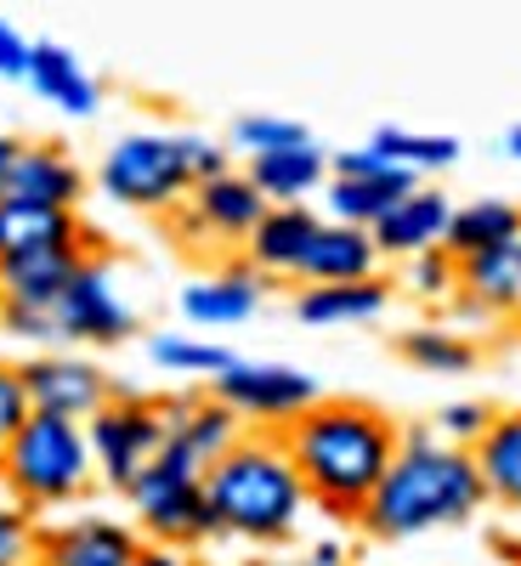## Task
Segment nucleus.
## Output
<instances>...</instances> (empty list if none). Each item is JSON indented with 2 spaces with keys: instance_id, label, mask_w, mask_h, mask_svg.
<instances>
[{
  "instance_id": "obj_15",
  "label": "nucleus",
  "mask_w": 521,
  "mask_h": 566,
  "mask_svg": "<svg viewBox=\"0 0 521 566\" xmlns=\"http://www.w3.org/2000/svg\"><path fill=\"white\" fill-rule=\"evenodd\" d=\"M317 227H323V216L312 210V205H267V216L256 221V232L244 239V261L272 283H295L301 277V261H306V250H312V239H317Z\"/></svg>"
},
{
  "instance_id": "obj_20",
  "label": "nucleus",
  "mask_w": 521,
  "mask_h": 566,
  "mask_svg": "<svg viewBox=\"0 0 521 566\" xmlns=\"http://www.w3.org/2000/svg\"><path fill=\"white\" fill-rule=\"evenodd\" d=\"M23 80L34 85V97H40V103L63 108L69 119H91V114L103 108V85L91 80V69L69 52V45H58V40H34L29 74H23Z\"/></svg>"
},
{
  "instance_id": "obj_42",
  "label": "nucleus",
  "mask_w": 521,
  "mask_h": 566,
  "mask_svg": "<svg viewBox=\"0 0 521 566\" xmlns=\"http://www.w3.org/2000/svg\"><path fill=\"white\" fill-rule=\"evenodd\" d=\"M232 566H278L272 555H244V560H232Z\"/></svg>"
},
{
  "instance_id": "obj_36",
  "label": "nucleus",
  "mask_w": 521,
  "mask_h": 566,
  "mask_svg": "<svg viewBox=\"0 0 521 566\" xmlns=\"http://www.w3.org/2000/svg\"><path fill=\"white\" fill-rule=\"evenodd\" d=\"M29 52H34V40H23L7 18H0V80H23L29 74Z\"/></svg>"
},
{
  "instance_id": "obj_33",
  "label": "nucleus",
  "mask_w": 521,
  "mask_h": 566,
  "mask_svg": "<svg viewBox=\"0 0 521 566\" xmlns=\"http://www.w3.org/2000/svg\"><path fill=\"white\" fill-rule=\"evenodd\" d=\"M0 566H40V515L0 499Z\"/></svg>"
},
{
  "instance_id": "obj_12",
  "label": "nucleus",
  "mask_w": 521,
  "mask_h": 566,
  "mask_svg": "<svg viewBox=\"0 0 521 566\" xmlns=\"http://www.w3.org/2000/svg\"><path fill=\"white\" fill-rule=\"evenodd\" d=\"M159 408H165V424H170L165 448L181 453L187 464H199V470H210L232 442L244 437V419L232 413L227 402H216L210 391H194V386H187V391H165Z\"/></svg>"
},
{
  "instance_id": "obj_7",
  "label": "nucleus",
  "mask_w": 521,
  "mask_h": 566,
  "mask_svg": "<svg viewBox=\"0 0 521 566\" xmlns=\"http://www.w3.org/2000/svg\"><path fill=\"white\" fill-rule=\"evenodd\" d=\"M267 216V199L261 187L244 176V170H221L210 181H199L165 221L170 244L187 250V255H232L244 250V239L256 232V221Z\"/></svg>"
},
{
  "instance_id": "obj_40",
  "label": "nucleus",
  "mask_w": 521,
  "mask_h": 566,
  "mask_svg": "<svg viewBox=\"0 0 521 566\" xmlns=\"http://www.w3.org/2000/svg\"><path fill=\"white\" fill-rule=\"evenodd\" d=\"M499 148H504L510 159H521V125H510V130H504V142H499Z\"/></svg>"
},
{
  "instance_id": "obj_35",
  "label": "nucleus",
  "mask_w": 521,
  "mask_h": 566,
  "mask_svg": "<svg viewBox=\"0 0 521 566\" xmlns=\"http://www.w3.org/2000/svg\"><path fill=\"white\" fill-rule=\"evenodd\" d=\"M34 413L29 402V386H23V368L18 363H0V442L18 437V424Z\"/></svg>"
},
{
  "instance_id": "obj_4",
  "label": "nucleus",
  "mask_w": 521,
  "mask_h": 566,
  "mask_svg": "<svg viewBox=\"0 0 521 566\" xmlns=\"http://www.w3.org/2000/svg\"><path fill=\"white\" fill-rule=\"evenodd\" d=\"M232 170L227 148L210 136H187V130H131L97 165V187L119 210L142 216H170L199 181Z\"/></svg>"
},
{
  "instance_id": "obj_27",
  "label": "nucleus",
  "mask_w": 521,
  "mask_h": 566,
  "mask_svg": "<svg viewBox=\"0 0 521 566\" xmlns=\"http://www.w3.org/2000/svg\"><path fill=\"white\" fill-rule=\"evenodd\" d=\"M504 239H521V205L510 199H470V205H454V221H448V239L442 250L454 261H470Z\"/></svg>"
},
{
  "instance_id": "obj_8",
  "label": "nucleus",
  "mask_w": 521,
  "mask_h": 566,
  "mask_svg": "<svg viewBox=\"0 0 521 566\" xmlns=\"http://www.w3.org/2000/svg\"><path fill=\"white\" fill-rule=\"evenodd\" d=\"M85 437H91V459H97V482L125 493L142 470H148L165 453V408L159 397H142V391H114L97 413L85 419Z\"/></svg>"
},
{
  "instance_id": "obj_5",
  "label": "nucleus",
  "mask_w": 521,
  "mask_h": 566,
  "mask_svg": "<svg viewBox=\"0 0 521 566\" xmlns=\"http://www.w3.org/2000/svg\"><path fill=\"white\" fill-rule=\"evenodd\" d=\"M97 482V459H91L85 419L63 413H29L18 437L0 442V488L23 510H69Z\"/></svg>"
},
{
  "instance_id": "obj_21",
  "label": "nucleus",
  "mask_w": 521,
  "mask_h": 566,
  "mask_svg": "<svg viewBox=\"0 0 521 566\" xmlns=\"http://www.w3.org/2000/svg\"><path fill=\"white\" fill-rule=\"evenodd\" d=\"M386 306H392V283L381 272L357 283H301L295 290V317L306 328H357L374 323Z\"/></svg>"
},
{
  "instance_id": "obj_29",
  "label": "nucleus",
  "mask_w": 521,
  "mask_h": 566,
  "mask_svg": "<svg viewBox=\"0 0 521 566\" xmlns=\"http://www.w3.org/2000/svg\"><path fill=\"white\" fill-rule=\"evenodd\" d=\"M368 148H381L397 170L408 176H431V170H448L459 165V136H442V130H408V125H381L368 136Z\"/></svg>"
},
{
  "instance_id": "obj_18",
  "label": "nucleus",
  "mask_w": 521,
  "mask_h": 566,
  "mask_svg": "<svg viewBox=\"0 0 521 566\" xmlns=\"http://www.w3.org/2000/svg\"><path fill=\"white\" fill-rule=\"evenodd\" d=\"M448 221H454V199L442 193V187H414V193H403L381 221H374V244H381V261H408V255H425L437 250L448 239Z\"/></svg>"
},
{
  "instance_id": "obj_3",
  "label": "nucleus",
  "mask_w": 521,
  "mask_h": 566,
  "mask_svg": "<svg viewBox=\"0 0 521 566\" xmlns=\"http://www.w3.org/2000/svg\"><path fill=\"white\" fill-rule=\"evenodd\" d=\"M205 499L216 510L221 538H239L256 549L290 544L312 510V493L278 431H244L232 442L205 470Z\"/></svg>"
},
{
  "instance_id": "obj_26",
  "label": "nucleus",
  "mask_w": 521,
  "mask_h": 566,
  "mask_svg": "<svg viewBox=\"0 0 521 566\" xmlns=\"http://www.w3.org/2000/svg\"><path fill=\"white\" fill-rule=\"evenodd\" d=\"M470 459H477V470H482L488 504H499V510H515V515H521V408L493 413L488 437H482L477 448H470Z\"/></svg>"
},
{
  "instance_id": "obj_32",
  "label": "nucleus",
  "mask_w": 521,
  "mask_h": 566,
  "mask_svg": "<svg viewBox=\"0 0 521 566\" xmlns=\"http://www.w3.org/2000/svg\"><path fill=\"white\" fill-rule=\"evenodd\" d=\"M295 142H312V130L301 119H283V114H244L232 125V148L250 154H272V148H295Z\"/></svg>"
},
{
  "instance_id": "obj_39",
  "label": "nucleus",
  "mask_w": 521,
  "mask_h": 566,
  "mask_svg": "<svg viewBox=\"0 0 521 566\" xmlns=\"http://www.w3.org/2000/svg\"><path fill=\"white\" fill-rule=\"evenodd\" d=\"M12 159H18V136H7V130H0V187H7V170H12Z\"/></svg>"
},
{
  "instance_id": "obj_41",
  "label": "nucleus",
  "mask_w": 521,
  "mask_h": 566,
  "mask_svg": "<svg viewBox=\"0 0 521 566\" xmlns=\"http://www.w3.org/2000/svg\"><path fill=\"white\" fill-rule=\"evenodd\" d=\"M499 555H504V566H521V544H510V538H499Z\"/></svg>"
},
{
  "instance_id": "obj_9",
  "label": "nucleus",
  "mask_w": 521,
  "mask_h": 566,
  "mask_svg": "<svg viewBox=\"0 0 521 566\" xmlns=\"http://www.w3.org/2000/svg\"><path fill=\"white\" fill-rule=\"evenodd\" d=\"M205 391L216 402H227L244 424H256V431H283V424L301 419L323 397V386L306 368H295V363H250V357H232L216 380H205Z\"/></svg>"
},
{
  "instance_id": "obj_10",
  "label": "nucleus",
  "mask_w": 521,
  "mask_h": 566,
  "mask_svg": "<svg viewBox=\"0 0 521 566\" xmlns=\"http://www.w3.org/2000/svg\"><path fill=\"white\" fill-rule=\"evenodd\" d=\"M52 312H58V328H63V346H125L136 335V312L119 295L108 255H85L74 266V277L63 283Z\"/></svg>"
},
{
  "instance_id": "obj_22",
  "label": "nucleus",
  "mask_w": 521,
  "mask_h": 566,
  "mask_svg": "<svg viewBox=\"0 0 521 566\" xmlns=\"http://www.w3.org/2000/svg\"><path fill=\"white\" fill-rule=\"evenodd\" d=\"M244 176L261 187L267 205H306L312 193H323V181H329V154L317 148V142H295V148L250 154Z\"/></svg>"
},
{
  "instance_id": "obj_16",
  "label": "nucleus",
  "mask_w": 521,
  "mask_h": 566,
  "mask_svg": "<svg viewBox=\"0 0 521 566\" xmlns=\"http://www.w3.org/2000/svg\"><path fill=\"white\" fill-rule=\"evenodd\" d=\"M58 244L103 250V232L85 227L80 210H63V205L0 199V261H18V255H34V250H58Z\"/></svg>"
},
{
  "instance_id": "obj_31",
  "label": "nucleus",
  "mask_w": 521,
  "mask_h": 566,
  "mask_svg": "<svg viewBox=\"0 0 521 566\" xmlns=\"http://www.w3.org/2000/svg\"><path fill=\"white\" fill-rule=\"evenodd\" d=\"M403 283H408V295H414V301H425V306H448V301L459 295V261H454L442 244H437V250H425V255H408Z\"/></svg>"
},
{
  "instance_id": "obj_25",
  "label": "nucleus",
  "mask_w": 521,
  "mask_h": 566,
  "mask_svg": "<svg viewBox=\"0 0 521 566\" xmlns=\"http://www.w3.org/2000/svg\"><path fill=\"white\" fill-rule=\"evenodd\" d=\"M419 176L386 165L374 176H329L323 181V205H329V221H346V227H374L403 193H414Z\"/></svg>"
},
{
  "instance_id": "obj_11",
  "label": "nucleus",
  "mask_w": 521,
  "mask_h": 566,
  "mask_svg": "<svg viewBox=\"0 0 521 566\" xmlns=\"http://www.w3.org/2000/svg\"><path fill=\"white\" fill-rule=\"evenodd\" d=\"M23 368V386H29V402L34 413H63V419H91L108 397H114V380L80 352H40Z\"/></svg>"
},
{
  "instance_id": "obj_37",
  "label": "nucleus",
  "mask_w": 521,
  "mask_h": 566,
  "mask_svg": "<svg viewBox=\"0 0 521 566\" xmlns=\"http://www.w3.org/2000/svg\"><path fill=\"white\" fill-rule=\"evenodd\" d=\"M278 566H352V560H346V544L341 538H312L301 555L278 560Z\"/></svg>"
},
{
  "instance_id": "obj_34",
  "label": "nucleus",
  "mask_w": 521,
  "mask_h": 566,
  "mask_svg": "<svg viewBox=\"0 0 521 566\" xmlns=\"http://www.w3.org/2000/svg\"><path fill=\"white\" fill-rule=\"evenodd\" d=\"M493 413L499 408H488V402H448L437 419H431V431L442 437V442H454V448H477L482 437H488V424H493Z\"/></svg>"
},
{
  "instance_id": "obj_28",
  "label": "nucleus",
  "mask_w": 521,
  "mask_h": 566,
  "mask_svg": "<svg viewBox=\"0 0 521 566\" xmlns=\"http://www.w3.org/2000/svg\"><path fill=\"white\" fill-rule=\"evenodd\" d=\"M397 357L419 374H442V380H454V374H470L482 363V346L459 335V328H442V323H419V328H403L397 335Z\"/></svg>"
},
{
  "instance_id": "obj_14",
  "label": "nucleus",
  "mask_w": 521,
  "mask_h": 566,
  "mask_svg": "<svg viewBox=\"0 0 521 566\" xmlns=\"http://www.w3.org/2000/svg\"><path fill=\"white\" fill-rule=\"evenodd\" d=\"M448 306L459 317H477V323L521 317V239H504L482 255L459 261V295Z\"/></svg>"
},
{
  "instance_id": "obj_38",
  "label": "nucleus",
  "mask_w": 521,
  "mask_h": 566,
  "mask_svg": "<svg viewBox=\"0 0 521 566\" xmlns=\"http://www.w3.org/2000/svg\"><path fill=\"white\" fill-rule=\"evenodd\" d=\"M131 566H199V560H194V549H170V544H148V538H142Z\"/></svg>"
},
{
  "instance_id": "obj_6",
  "label": "nucleus",
  "mask_w": 521,
  "mask_h": 566,
  "mask_svg": "<svg viewBox=\"0 0 521 566\" xmlns=\"http://www.w3.org/2000/svg\"><path fill=\"white\" fill-rule=\"evenodd\" d=\"M125 504L136 510V533L148 544H170V549H205L221 538L216 510L205 499V470L187 464L181 453H159L142 476L125 488Z\"/></svg>"
},
{
  "instance_id": "obj_1",
  "label": "nucleus",
  "mask_w": 521,
  "mask_h": 566,
  "mask_svg": "<svg viewBox=\"0 0 521 566\" xmlns=\"http://www.w3.org/2000/svg\"><path fill=\"white\" fill-rule=\"evenodd\" d=\"M278 437L312 493V510H323L341 527H357L363 504L374 499V488L403 448V424L386 408L357 397H317Z\"/></svg>"
},
{
  "instance_id": "obj_17",
  "label": "nucleus",
  "mask_w": 521,
  "mask_h": 566,
  "mask_svg": "<svg viewBox=\"0 0 521 566\" xmlns=\"http://www.w3.org/2000/svg\"><path fill=\"white\" fill-rule=\"evenodd\" d=\"M0 199H29V205L80 210V199H85V170L74 165L69 148H58V142H18V159H12V170H7Z\"/></svg>"
},
{
  "instance_id": "obj_23",
  "label": "nucleus",
  "mask_w": 521,
  "mask_h": 566,
  "mask_svg": "<svg viewBox=\"0 0 521 566\" xmlns=\"http://www.w3.org/2000/svg\"><path fill=\"white\" fill-rule=\"evenodd\" d=\"M374 272H381V244H374V232L346 227V221H323L295 283H357V277H374Z\"/></svg>"
},
{
  "instance_id": "obj_30",
  "label": "nucleus",
  "mask_w": 521,
  "mask_h": 566,
  "mask_svg": "<svg viewBox=\"0 0 521 566\" xmlns=\"http://www.w3.org/2000/svg\"><path fill=\"white\" fill-rule=\"evenodd\" d=\"M148 357H154V368L181 374V380H216V374L232 363L227 346L199 340V335H154V340H148Z\"/></svg>"
},
{
  "instance_id": "obj_2",
  "label": "nucleus",
  "mask_w": 521,
  "mask_h": 566,
  "mask_svg": "<svg viewBox=\"0 0 521 566\" xmlns=\"http://www.w3.org/2000/svg\"><path fill=\"white\" fill-rule=\"evenodd\" d=\"M482 504H488V488L470 448L442 442L431 424H408L392 470L357 515V527L374 544H408L442 527H465Z\"/></svg>"
},
{
  "instance_id": "obj_19",
  "label": "nucleus",
  "mask_w": 521,
  "mask_h": 566,
  "mask_svg": "<svg viewBox=\"0 0 521 566\" xmlns=\"http://www.w3.org/2000/svg\"><path fill=\"white\" fill-rule=\"evenodd\" d=\"M261 295H267V277L244 255H232L221 272H210V277L181 290V317L199 323V328H232V323L256 317Z\"/></svg>"
},
{
  "instance_id": "obj_24",
  "label": "nucleus",
  "mask_w": 521,
  "mask_h": 566,
  "mask_svg": "<svg viewBox=\"0 0 521 566\" xmlns=\"http://www.w3.org/2000/svg\"><path fill=\"white\" fill-rule=\"evenodd\" d=\"M85 255H103V250L58 244V250H34V255H18V261H0V301L7 306H58L63 283L74 277V266Z\"/></svg>"
},
{
  "instance_id": "obj_13",
  "label": "nucleus",
  "mask_w": 521,
  "mask_h": 566,
  "mask_svg": "<svg viewBox=\"0 0 521 566\" xmlns=\"http://www.w3.org/2000/svg\"><path fill=\"white\" fill-rule=\"evenodd\" d=\"M136 549H142L136 522L97 515V510L40 527V566H131Z\"/></svg>"
}]
</instances>
